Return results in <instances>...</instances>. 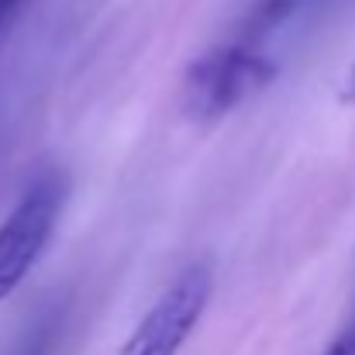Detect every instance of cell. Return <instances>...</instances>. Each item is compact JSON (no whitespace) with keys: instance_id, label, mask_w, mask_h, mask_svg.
<instances>
[{"instance_id":"6","label":"cell","mask_w":355,"mask_h":355,"mask_svg":"<svg viewBox=\"0 0 355 355\" xmlns=\"http://www.w3.org/2000/svg\"><path fill=\"white\" fill-rule=\"evenodd\" d=\"M14 3H17V0H0V7H3V10H7V14H10V10H14Z\"/></svg>"},{"instance_id":"5","label":"cell","mask_w":355,"mask_h":355,"mask_svg":"<svg viewBox=\"0 0 355 355\" xmlns=\"http://www.w3.org/2000/svg\"><path fill=\"white\" fill-rule=\"evenodd\" d=\"M338 97H342V104H355V62L349 66V73H345V83H342Z\"/></svg>"},{"instance_id":"1","label":"cell","mask_w":355,"mask_h":355,"mask_svg":"<svg viewBox=\"0 0 355 355\" xmlns=\"http://www.w3.org/2000/svg\"><path fill=\"white\" fill-rule=\"evenodd\" d=\"M276 62L245 45H221L193 59L180 83V107L193 124H214L276 80Z\"/></svg>"},{"instance_id":"3","label":"cell","mask_w":355,"mask_h":355,"mask_svg":"<svg viewBox=\"0 0 355 355\" xmlns=\"http://www.w3.org/2000/svg\"><path fill=\"white\" fill-rule=\"evenodd\" d=\"M211 297H214V262L197 259L162 290V297L135 324V331L121 345V355H176L200 324Z\"/></svg>"},{"instance_id":"4","label":"cell","mask_w":355,"mask_h":355,"mask_svg":"<svg viewBox=\"0 0 355 355\" xmlns=\"http://www.w3.org/2000/svg\"><path fill=\"white\" fill-rule=\"evenodd\" d=\"M321 355H355V314L342 324V331L324 345V352Z\"/></svg>"},{"instance_id":"7","label":"cell","mask_w":355,"mask_h":355,"mask_svg":"<svg viewBox=\"0 0 355 355\" xmlns=\"http://www.w3.org/2000/svg\"><path fill=\"white\" fill-rule=\"evenodd\" d=\"M7 17H10V14H7V10L0 7V31H3V21H7Z\"/></svg>"},{"instance_id":"2","label":"cell","mask_w":355,"mask_h":355,"mask_svg":"<svg viewBox=\"0 0 355 355\" xmlns=\"http://www.w3.org/2000/svg\"><path fill=\"white\" fill-rule=\"evenodd\" d=\"M66 197H69L66 173L49 169L21 193V200L0 225V304L24 283V276L42 259L66 207Z\"/></svg>"}]
</instances>
